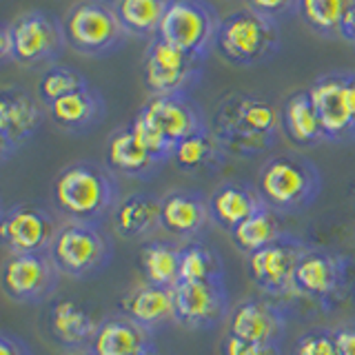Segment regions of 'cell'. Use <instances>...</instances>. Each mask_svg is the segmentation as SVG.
<instances>
[{"label":"cell","mask_w":355,"mask_h":355,"mask_svg":"<svg viewBox=\"0 0 355 355\" xmlns=\"http://www.w3.org/2000/svg\"><path fill=\"white\" fill-rule=\"evenodd\" d=\"M211 133L229 155L253 158L269 151L282 129V111L253 94H229L218 103Z\"/></svg>","instance_id":"obj_1"},{"label":"cell","mask_w":355,"mask_h":355,"mask_svg":"<svg viewBox=\"0 0 355 355\" xmlns=\"http://www.w3.org/2000/svg\"><path fill=\"white\" fill-rule=\"evenodd\" d=\"M53 202L67 220L103 225L120 202L114 171L87 160L67 164L53 180Z\"/></svg>","instance_id":"obj_2"},{"label":"cell","mask_w":355,"mask_h":355,"mask_svg":"<svg viewBox=\"0 0 355 355\" xmlns=\"http://www.w3.org/2000/svg\"><path fill=\"white\" fill-rule=\"evenodd\" d=\"M282 47L277 20L251 7L222 16L214 51L231 64L255 67L273 60Z\"/></svg>","instance_id":"obj_3"},{"label":"cell","mask_w":355,"mask_h":355,"mask_svg":"<svg viewBox=\"0 0 355 355\" xmlns=\"http://www.w3.org/2000/svg\"><path fill=\"white\" fill-rule=\"evenodd\" d=\"M258 193L273 211H300L313 205L322 191L315 164L300 153H282L266 160L258 173Z\"/></svg>","instance_id":"obj_4"},{"label":"cell","mask_w":355,"mask_h":355,"mask_svg":"<svg viewBox=\"0 0 355 355\" xmlns=\"http://www.w3.org/2000/svg\"><path fill=\"white\" fill-rule=\"evenodd\" d=\"M62 29L67 44H71L73 51L92 55V58L116 53L129 38L109 0H80V3H76L64 14Z\"/></svg>","instance_id":"obj_5"},{"label":"cell","mask_w":355,"mask_h":355,"mask_svg":"<svg viewBox=\"0 0 355 355\" xmlns=\"http://www.w3.org/2000/svg\"><path fill=\"white\" fill-rule=\"evenodd\" d=\"M49 255L60 273L85 280L98 275L111 262V240L100 225L67 220L55 233Z\"/></svg>","instance_id":"obj_6"},{"label":"cell","mask_w":355,"mask_h":355,"mask_svg":"<svg viewBox=\"0 0 355 355\" xmlns=\"http://www.w3.org/2000/svg\"><path fill=\"white\" fill-rule=\"evenodd\" d=\"M220 22L222 16L209 0H171L158 36L196 58L207 60L216 47Z\"/></svg>","instance_id":"obj_7"},{"label":"cell","mask_w":355,"mask_h":355,"mask_svg":"<svg viewBox=\"0 0 355 355\" xmlns=\"http://www.w3.org/2000/svg\"><path fill=\"white\" fill-rule=\"evenodd\" d=\"M202 67L205 60L155 36L149 40L147 53H144L142 76L151 96L189 94V89L198 85L200 76H202Z\"/></svg>","instance_id":"obj_8"},{"label":"cell","mask_w":355,"mask_h":355,"mask_svg":"<svg viewBox=\"0 0 355 355\" xmlns=\"http://www.w3.org/2000/svg\"><path fill=\"white\" fill-rule=\"evenodd\" d=\"M60 269L49 253H7L0 271L3 291L20 304H38L55 293Z\"/></svg>","instance_id":"obj_9"},{"label":"cell","mask_w":355,"mask_h":355,"mask_svg":"<svg viewBox=\"0 0 355 355\" xmlns=\"http://www.w3.org/2000/svg\"><path fill=\"white\" fill-rule=\"evenodd\" d=\"M58 229L49 211L33 202L5 207L0 218V240L7 253H49Z\"/></svg>","instance_id":"obj_10"},{"label":"cell","mask_w":355,"mask_h":355,"mask_svg":"<svg viewBox=\"0 0 355 355\" xmlns=\"http://www.w3.org/2000/svg\"><path fill=\"white\" fill-rule=\"evenodd\" d=\"M306 253L302 240L282 236L264 249L247 255V269L255 286L269 295H291L295 291V266Z\"/></svg>","instance_id":"obj_11"},{"label":"cell","mask_w":355,"mask_h":355,"mask_svg":"<svg viewBox=\"0 0 355 355\" xmlns=\"http://www.w3.org/2000/svg\"><path fill=\"white\" fill-rule=\"evenodd\" d=\"M9 25L16 44V62L36 64L53 60L67 44L62 20L44 9H29Z\"/></svg>","instance_id":"obj_12"},{"label":"cell","mask_w":355,"mask_h":355,"mask_svg":"<svg viewBox=\"0 0 355 355\" xmlns=\"http://www.w3.org/2000/svg\"><path fill=\"white\" fill-rule=\"evenodd\" d=\"M175 322L187 329H211L229 313L225 280L218 282H178L173 286Z\"/></svg>","instance_id":"obj_13"},{"label":"cell","mask_w":355,"mask_h":355,"mask_svg":"<svg viewBox=\"0 0 355 355\" xmlns=\"http://www.w3.org/2000/svg\"><path fill=\"white\" fill-rule=\"evenodd\" d=\"M44 114L22 87H5L0 92V158L7 162L42 125Z\"/></svg>","instance_id":"obj_14"},{"label":"cell","mask_w":355,"mask_h":355,"mask_svg":"<svg viewBox=\"0 0 355 355\" xmlns=\"http://www.w3.org/2000/svg\"><path fill=\"white\" fill-rule=\"evenodd\" d=\"M309 96L320 116L322 131L329 142L355 140V120L347 98V73L322 76L309 87Z\"/></svg>","instance_id":"obj_15"},{"label":"cell","mask_w":355,"mask_h":355,"mask_svg":"<svg viewBox=\"0 0 355 355\" xmlns=\"http://www.w3.org/2000/svg\"><path fill=\"white\" fill-rule=\"evenodd\" d=\"M140 111L169 138L173 147L180 140L193 136L198 131H205L209 127L202 109H200V105L189 94L151 96L140 107Z\"/></svg>","instance_id":"obj_16"},{"label":"cell","mask_w":355,"mask_h":355,"mask_svg":"<svg viewBox=\"0 0 355 355\" xmlns=\"http://www.w3.org/2000/svg\"><path fill=\"white\" fill-rule=\"evenodd\" d=\"M349 277V262L340 253L306 249L295 266V291L315 300H327L342 291Z\"/></svg>","instance_id":"obj_17"},{"label":"cell","mask_w":355,"mask_h":355,"mask_svg":"<svg viewBox=\"0 0 355 355\" xmlns=\"http://www.w3.org/2000/svg\"><path fill=\"white\" fill-rule=\"evenodd\" d=\"M229 333L247 342L280 344L286 333V320L277 304L262 297H249L233 309Z\"/></svg>","instance_id":"obj_18"},{"label":"cell","mask_w":355,"mask_h":355,"mask_svg":"<svg viewBox=\"0 0 355 355\" xmlns=\"http://www.w3.org/2000/svg\"><path fill=\"white\" fill-rule=\"evenodd\" d=\"M49 116L55 122V127H60L62 131L69 133H87L94 127H98V122L105 118V100L100 96V92L92 85H85L76 92L67 94L58 100H53L51 105H47Z\"/></svg>","instance_id":"obj_19"},{"label":"cell","mask_w":355,"mask_h":355,"mask_svg":"<svg viewBox=\"0 0 355 355\" xmlns=\"http://www.w3.org/2000/svg\"><path fill=\"white\" fill-rule=\"evenodd\" d=\"M120 311L125 318H129L138 327L151 333L155 329L169 324V322H175L173 288L142 284L120 300Z\"/></svg>","instance_id":"obj_20"},{"label":"cell","mask_w":355,"mask_h":355,"mask_svg":"<svg viewBox=\"0 0 355 355\" xmlns=\"http://www.w3.org/2000/svg\"><path fill=\"white\" fill-rule=\"evenodd\" d=\"M49 329L51 336L58 340L67 351L89 349L100 329V322L83 304L69 297L55 300L49 309Z\"/></svg>","instance_id":"obj_21"},{"label":"cell","mask_w":355,"mask_h":355,"mask_svg":"<svg viewBox=\"0 0 355 355\" xmlns=\"http://www.w3.org/2000/svg\"><path fill=\"white\" fill-rule=\"evenodd\" d=\"M162 229L178 238H193L211 220L209 200L196 191H171L162 196Z\"/></svg>","instance_id":"obj_22"},{"label":"cell","mask_w":355,"mask_h":355,"mask_svg":"<svg viewBox=\"0 0 355 355\" xmlns=\"http://www.w3.org/2000/svg\"><path fill=\"white\" fill-rule=\"evenodd\" d=\"M264 207L266 205L258 189L242 182H227L209 196L211 220L229 233Z\"/></svg>","instance_id":"obj_23"},{"label":"cell","mask_w":355,"mask_h":355,"mask_svg":"<svg viewBox=\"0 0 355 355\" xmlns=\"http://www.w3.org/2000/svg\"><path fill=\"white\" fill-rule=\"evenodd\" d=\"M162 198H155L153 193H131L127 198H122L114 216V229L118 236L127 240H142L162 229Z\"/></svg>","instance_id":"obj_24"},{"label":"cell","mask_w":355,"mask_h":355,"mask_svg":"<svg viewBox=\"0 0 355 355\" xmlns=\"http://www.w3.org/2000/svg\"><path fill=\"white\" fill-rule=\"evenodd\" d=\"M107 166L120 175L149 178L160 169L162 162L155 160L127 127L111 133L107 142Z\"/></svg>","instance_id":"obj_25"},{"label":"cell","mask_w":355,"mask_h":355,"mask_svg":"<svg viewBox=\"0 0 355 355\" xmlns=\"http://www.w3.org/2000/svg\"><path fill=\"white\" fill-rule=\"evenodd\" d=\"M227 153L220 147V142L207 127L205 131H198L175 144L171 160L184 173H216L225 164Z\"/></svg>","instance_id":"obj_26"},{"label":"cell","mask_w":355,"mask_h":355,"mask_svg":"<svg viewBox=\"0 0 355 355\" xmlns=\"http://www.w3.org/2000/svg\"><path fill=\"white\" fill-rule=\"evenodd\" d=\"M151 344V333L138 327L125 315L100 322V329L92 342L96 355H136Z\"/></svg>","instance_id":"obj_27"},{"label":"cell","mask_w":355,"mask_h":355,"mask_svg":"<svg viewBox=\"0 0 355 355\" xmlns=\"http://www.w3.org/2000/svg\"><path fill=\"white\" fill-rule=\"evenodd\" d=\"M282 129L286 133V138L300 144V147H311V144H318L324 138V131H322V122L320 116L313 107V100L306 92H297L284 103L282 109Z\"/></svg>","instance_id":"obj_28"},{"label":"cell","mask_w":355,"mask_h":355,"mask_svg":"<svg viewBox=\"0 0 355 355\" xmlns=\"http://www.w3.org/2000/svg\"><path fill=\"white\" fill-rule=\"evenodd\" d=\"M140 271L147 284L173 288L180 282V249L166 240H149L138 255Z\"/></svg>","instance_id":"obj_29"},{"label":"cell","mask_w":355,"mask_h":355,"mask_svg":"<svg viewBox=\"0 0 355 355\" xmlns=\"http://www.w3.org/2000/svg\"><path fill=\"white\" fill-rule=\"evenodd\" d=\"M171 0H114V9L122 27L133 38L153 40Z\"/></svg>","instance_id":"obj_30"},{"label":"cell","mask_w":355,"mask_h":355,"mask_svg":"<svg viewBox=\"0 0 355 355\" xmlns=\"http://www.w3.org/2000/svg\"><path fill=\"white\" fill-rule=\"evenodd\" d=\"M282 227H280V220H277L275 211L264 207L260 209L258 214H253L251 218H247L238 225L236 229L231 231V240L233 244L242 251V253H255L264 249L266 244L275 242L277 238H282Z\"/></svg>","instance_id":"obj_31"},{"label":"cell","mask_w":355,"mask_h":355,"mask_svg":"<svg viewBox=\"0 0 355 355\" xmlns=\"http://www.w3.org/2000/svg\"><path fill=\"white\" fill-rule=\"evenodd\" d=\"M225 280V266L216 249L205 242H187L180 247V282Z\"/></svg>","instance_id":"obj_32"},{"label":"cell","mask_w":355,"mask_h":355,"mask_svg":"<svg viewBox=\"0 0 355 355\" xmlns=\"http://www.w3.org/2000/svg\"><path fill=\"white\" fill-rule=\"evenodd\" d=\"M355 0H300V16L320 36H340L342 20Z\"/></svg>","instance_id":"obj_33"},{"label":"cell","mask_w":355,"mask_h":355,"mask_svg":"<svg viewBox=\"0 0 355 355\" xmlns=\"http://www.w3.org/2000/svg\"><path fill=\"white\" fill-rule=\"evenodd\" d=\"M85 85H89L87 78L80 71H76L73 67L53 64L51 69H47L40 78L38 96H40V100L44 105H51L53 100L71 94V92H76V89H80Z\"/></svg>","instance_id":"obj_34"},{"label":"cell","mask_w":355,"mask_h":355,"mask_svg":"<svg viewBox=\"0 0 355 355\" xmlns=\"http://www.w3.org/2000/svg\"><path fill=\"white\" fill-rule=\"evenodd\" d=\"M129 129H131L133 136H136V140L153 155L155 160H160V162L171 160L175 147L169 142V138H166L164 133L158 127H155L147 116L142 114V111H138V114L133 116Z\"/></svg>","instance_id":"obj_35"},{"label":"cell","mask_w":355,"mask_h":355,"mask_svg":"<svg viewBox=\"0 0 355 355\" xmlns=\"http://www.w3.org/2000/svg\"><path fill=\"white\" fill-rule=\"evenodd\" d=\"M293 355H340L331 331H309L295 342Z\"/></svg>","instance_id":"obj_36"},{"label":"cell","mask_w":355,"mask_h":355,"mask_svg":"<svg viewBox=\"0 0 355 355\" xmlns=\"http://www.w3.org/2000/svg\"><path fill=\"white\" fill-rule=\"evenodd\" d=\"M222 355H280L277 344H258V342H247L236 336L227 333L220 347Z\"/></svg>","instance_id":"obj_37"},{"label":"cell","mask_w":355,"mask_h":355,"mask_svg":"<svg viewBox=\"0 0 355 355\" xmlns=\"http://www.w3.org/2000/svg\"><path fill=\"white\" fill-rule=\"evenodd\" d=\"M249 7L273 20L300 14V0H249Z\"/></svg>","instance_id":"obj_38"},{"label":"cell","mask_w":355,"mask_h":355,"mask_svg":"<svg viewBox=\"0 0 355 355\" xmlns=\"http://www.w3.org/2000/svg\"><path fill=\"white\" fill-rule=\"evenodd\" d=\"M0 355H31L25 340L18 336H11L9 331L0 333Z\"/></svg>","instance_id":"obj_39"},{"label":"cell","mask_w":355,"mask_h":355,"mask_svg":"<svg viewBox=\"0 0 355 355\" xmlns=\"http://www.w3.org/2000/svg\"><path fill=\"white\" fill-rule=\"evenodd\" d=\"M333 340L340 355H355V327H342L333 331Z\"/></svg>","instance_id":"obj_40"},{"label":"cell","mask_w":355,"mask_h":355,"mask_svg":"<svg viewBox=\"0 0 355 355\" xmlns=\"http://www.w3.org/2000/svg\"><path fill=\"white\" fill-rule=\"evenodd\" d=\"M0 60L16 62V44H14V33H11L9 22L3 27V31H0Z\"/></svg>","instance_id":"obj_41"},{"label":"cell","mask_w":355,"mask_h":355,"mask_svg":"<svg viewBox=\"0 0 355 355\" xmlns=\"http://www.w3.org/2000/svg\"><path fill=\"white\" fill-rule=\"evenodd\" d=\"M340 38L355 42V3L349 7L347 16L342 20V27H340Z\"/></svg>","instance_id":"obj_42"},{"label":"cell","mask_w":355,"mask_h":355,"mask_svg":"<svg viewBox=\"0 0 355 355\" xmlns=\"http://www.w3.org/2000/svg\"><path fill=\"white\" fill-rule=\"evenodd\" d=\"M347 98H349V107L355 120V73H347Z\"/></svg>","instance_id":"obj_43"},{"label":"cell","mask_w":355,"mask_h":355,"mask_svg":"<svg viewBox=\"0 0 355 355\" xmlns=\"http://www.w3.org/2000/svg\"><path fill=\"white\" fill-rule=\"evenodd\" d=\"M67 355H96L94 349L89 347V349H78V351H67Z\"/></svg>","instance_id":"obj_44"},{"label":"cell","mask_w":355,"mask_h":355,"mask_svg":"<svg viewBox=\"0 0 355 355\" xmlns=\"http://www.w3.org/2000/svg\"><path fill=\"white\" fill-rule=\"evenodd\" d=\"M136 355H160V353L153 349V344H149V347H144V349H142L140 353H136Z\"/></svg>","instance_id":"obj_45"},{"label":"cell","mask_w":355,"mask_h":355,"mask_svg":"<svg viewBox=\"0 0 355 355\" xmlns=\"http://www.w3.org/2000/svg\"><path fill=\"white\" fill-rule=\"evenodd\" d=\"M109 3H114V0H109Z\"/></svg>","instance_id":"obj_46"}]
</instances>
